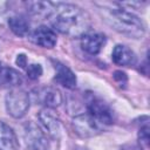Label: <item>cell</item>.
Segmentation results:
<instances>
[{
  "instance_id": "7a4b0ae2",
  "label": "cell",
  "mask_w": 150,
  "mask_h": 150,
  "mask_svg": "<svg viewBox=\"0 0 150 150\" xmlns=\"http://www.w3.org/2000/svg\"><path fill=\"white\" fill-rule=\"evenodd\" d=\"M103 20L116 32L127 36L139 39L145 33L143 21L134 13L127 11L120 4H95Z\"/></svg>"
},
{
  "instance_id": "5bb4252c",
  "label": "cell",
  "mask_w": 150,
  "mask_h": 150,
  "mask_svg": "<svg viewBox=\"0 0 150 150\" xmlns=\"http://www.w3.org/2000/svg\"><path fill=\"white\" fill-rule=\"evenodd\" d=\"M22 82V77L20 73L15 69L6 67L2 62H0V87L5 88H14L20 86Z\"/></svg>"
},
{
  "instance_id": "ffe728a7",
  "label": "cell",
  "mask_w": 150,
  "mask_h": 150,
  "mask_svg": "<svg viewBox=\"0 0 150 150\" xmlns=\"http://www.w3.org/2000/svg\"><path fill=\"white\" fill-rule=\"evenodd\" d=\"M16 64L18 66H20L21 68H25L26 66H27V59H26V56L23 55V54H20V55H18V57H16Z\"/></svg>"
},
{
  "instance_id": "2e32d148",
  "label": "cell",
  "mask_w": 150,
  "mask_h": 150,
  "mask_svg": "<svg viewBox=\"0 0 150 150\" xmlns=\"http://www.w3.org/2000/svg\"><path fill=\"white\" fill-rule=\"evenodd\" d=\"M27 6L29 7V12L33 15L41 16V18H48L52 13V9L54 7V2L49 1H35V2H28Z\"/></svg>"
},
{
  "instance_id": "ba28073f",
  "label": "cell",
  "mask_w": 150,
  "mask_h": 150,
  "mask_svg": "<svg viewBox=\"0 0 150 150\" xmlns=\"http://www.w3.org/2000/svg\"><path fill=\"white\" fill-rule=\"evenodd\" d=\"M73 125L75 131L81 137H91L97 135L102 130V125L98 124L88 112L77 115L73 120Z\"/></svg>"
},
{
  "instance_id": "9a60e30c",
  "label": "cell",
  "mask_w": 150,
  "mask_h": 150,
  "mask_svg": "<svg viewBox=\"0 0 150 150\" xmlns=\"http://www.w3.org/2000/svg\"><path fill=\"white\" fill-rule=\"evenodd\" d=\"M8 26L11 30L18 36H26L29 32V22L22 15H14L9 18Z\"/></svg>"
},
{
  "instance_id": "8992f818",
  "label": "cell",
  "mask_w": 150,
  "mask_h": 150,
  "mask_svg": "<svg viewBox=\"0 0 150 150\" xmlns=\"http://www.w3.org/2000/svg\"><path fill=\"white\" fill-rule=\"evenodd\" d=\"M49 138L50 137L34 123H27L25 125V139L32 150H50Z\"/></svg>"
},
{
  "instance_id": "6da1fadb",
  "label": "cell",
  "mask_w": 150,
  "mask_h": 150,
  "mask_svg": "<svg viewBox=\"0 0 150 150\" xmlns=\"http://www.w3.org/2000/svg\"><path fill=\"white\" fill-rule=\"evenodd\" d=\"M48 18L54 29L70 38H82L90 29L89 14L73 4L54 2Z\"/></svg>"
},
{
  "instance_id": "30bf717a",
  "label": "cell",
  "mask_w": 150,
  "mask_h": 150,
  "mask_svg": "<svg viewBox=\"0 0 150 150\" xmlns=\"http://www.w3.org/2000/svg\"><path fill=\"white\" fill-rule=\"evenodd\" d=\"M104 45H105V36L102 33H87L81 38L82 49L90 55L98 54Z\"/></svg>"
},
{
  "instance_id": "44dd1931",
  "label": "cell",
  "mask_w": 150,
  "mask_h": 150,
  "mask_svg": "<svg viewBox=\"0 0 150 150\" xmlns=\"http://www.w3.org/2000/svg\"><path fill=\"white\" fill-rule=\"evenodd\" d=\"M120 150H143L141 144H127L122 146Z\"/></svg>"
},
{
  "instance_id": "ac0fdd59",
  "label": "cell",
  "mask_w": 150,
  "mask_h": 150,
  "mask_svg": "<svg viewBox=\"0 0 150 150\" xmlns=\"http://www.w3.org/2000/svg\"><path fill=\"white\" fill-rule=\"evenodd\" d=\"M138 139L141 144H144L145 146H148L149 143V127L148 124H145L144 127H141L139 131H138Z\"/></svg>"
},
{
  "instance_id": "7c38bea8",
  "label": "cell",
  "mask_w": 150,
  "mask_h": 150,
  "mask_svg": "<svg viewBox=\"0 0 150 150\" xmlns=\"http://www.w3.org/2000/svg\"><path fill=\"white\" fill-rule=\"evenodd\" d=\"M19 141L13 129L0 121V150H19Z\"/></svg>"
},
{
  "instance_id": "277c9868",
  "label": "cell",
  "mask_w": 150,
  "mask_h": 150,
  "mask_svg": "<svg viewBox=\"0 0 150 150\" xmlns=\"http://www.w3.org/2000/svg\"><path fill=\"white\" fill-rule=\"evenodd\" d=\"M87 112L102 127L109 125L114 121L112 110L110 107L104 101L94 95H89L87 100Z\"/></svg>"
},
{
  "instance_id": "d6986e66",
  "label": "cell",
  "mask_w": 150,
  "mask_h": 150,
  "mask_svg": "<svg viewBox=\"0 0 150 150\" xmlns=\"http://www.w3.org/2000/svg\"><path fill=\"white\" fill-rule=\"evenodd\" d=\"M114 79L122 86V84H125L127 83V75L123 73V71H120V70H117V71H115L114 73Z\"/></svg>"
},
{
  "instance_id": "4fadbf2b",
  "label": "cell",
  "mask_w": 150,
  "mask_h": 150,
  "mask_svg": "<svg viewBox=\"0 0 150 150\" xmlns=\"http://www.w3.org/2000/svg\"><path fill=\"white\" fill-rule=\"evenodd\" d=\"M54 68L56 70L55 81L57 83L68 89H73L76 87V76L67 66L59 61H54Z\"/></svg>"
},
{
  "instance_id": "8fae6325",
  "label": "cell",
  "mask_w": 150,
  "mask_h": 150,
  "mask_svg": "<svg viewBox=\"0 0 150 150\" xmlns=\"http://www.w3.org/2000/svg\"><path fill=\"white\" fill-rule=\"evenodd\" d=\"M111 57L117 66H122V67H131L136 63L135 53L124 45H116L112 50Z\"/></svg>"
},
{
  "instance_id": "52a82bcc",
  "label": "cell",
  "mask_w": 150,
  "mask_h": 150,
  "mask_svg": "<svg viewBox=\"0 0 150 150\" xmlns=\"http://www.w3.org/2000/svg\"><path fill=\"white\" fill-rule=\"evenodd\" d=\"M39 121L41 124V129L48 135L52 139L56 141L61 136V121L57 117V115L53 111V109L45 108L42 109L39 115Z\"/></svg>"
},
{
  "instance_id": "3957f363",
  "label": "cell",
  "mask_w": 150,
  "mask_h": 150,
  "mask_svg": "<svg viewBox=\"0 0 150 150\" xmlns=\"http://www.w3.org/2000/svg\"><path fill=\"white\" fill-rule=\"evenodd\" d=\"M30 98L29 95L21 89H12L5 98L6 110L14 118H20L26 115L29 109Z\"/></svg>"
},
{
  "instance_id": "e0dca14e",
  "label": "cell",
  "mask_w": 150,
  "mask_h": 150,
  "mask_svg": "<svg viewBox=\"0 0 150 150\" xmlns=\"http://www.w3.org/2000/svg\"><path fill=\"white\" fill-rule=\"evenodd\" d=\"M27 71V76L32 80H36L39 79L41 75H42V67L40 64H36V63H33V64H29L26 69Z\"/></svg>"
},
{
  "instance_id": "5b68a950",
  "label": "cell",
  "mask_w": 150,
  "mask_h": 150,
  "mask_svg": "<svg viewBox=\"0 0 150 150\" xmlns=\"http://www.w3.org/2000/svg\"><path fill=\"white\" fill-rule=\"evenodd\" d=\"M29 98L38 104L45 105V108L54 109L62 103L61 93L53 87H39L32 90Z\"/></svg>"
},
{
  "instance_id": "9c48e42d",
  "label": "cell",
  "mask_w": 150,
  "mask_h": 150,
  "mask_svg": "<svg viewBox=\"0 0 150 150\" xmlns=\"http://www.w3.org/2000/svg\"><path fill=\"white\" fill-rule=\"evenodd\" d=\"M30 40L33 43L43 48H53L57 41L55 32L47 26H39L35 28L30 34Z\"/></svg>"
}]
</instances>
